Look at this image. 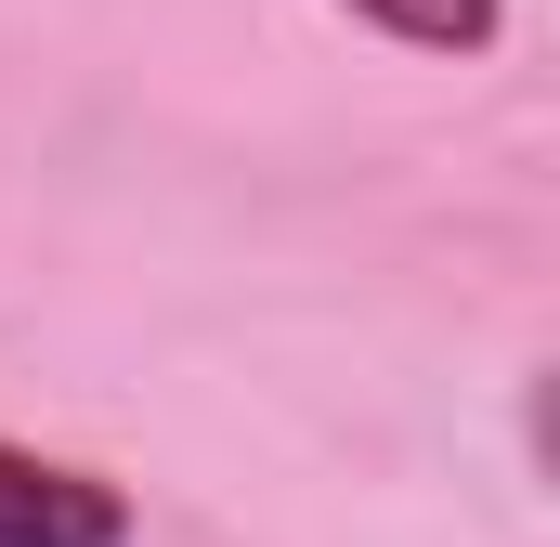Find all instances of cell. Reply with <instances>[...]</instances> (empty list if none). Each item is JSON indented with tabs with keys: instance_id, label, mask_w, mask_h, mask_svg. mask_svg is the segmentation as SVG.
<instances>
[{
	"instance_id": "1",
	"label": "cell",
	"mask_w": 560,
	"mask_h": 547,
	"mask_svg": "<svg viewBox=\"0 0 560 547\" xmlns=\"http://www.w3.org/2000/svg\"><path fill=\"white\" fill-rule=\"evenodd\" d=\"M0 547H131V496L105 469L0 443Z\"/></svg>"
},
{
	"instance_id": "2",
	"label": "cell",
	"mask_w": 560,
	"mask_h": 547,
	"mask_svg": "<svg viewBox=\"0 0 560 547\" xmlns=\"http://www.w3.org/2000/svg\"><path fill=\"white\" fill-rule=\"evenodd\" d=\"M339 13L378 26V39H405V53H443V66H469V53L509 39V0H339Z\"/></svg>"
}]
</instances>
